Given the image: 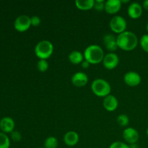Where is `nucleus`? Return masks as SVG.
Listing matches in <instances>:
<instances>
[{
  "label": "nucleus",
  "mask_w": 148,
  "mask_h": 148,
  "mask_svg": "<svg viewBox=\"0 0 148 148\" xmlns=\"http://www.w3.org/2000/svg\"><path fill=\"white\" fill-rule=\"evenodd\" d=\"M109 148H130V146L122 142L116 141L111 143Z\"/></svg>",
  "instance_id": "obj_25"
},
{
  "label": "nucleus",
  "mask_w": 148,
  "mask_h": 148,
  "mask_svg": "<svg viewBox=\"0 0 148 148\" xmlns=\"http://www.w3.org/2000/svg\"><path fill=\"white\" fill-rule=\"evenodd\" d=\"M84 55L79 51H72L69 54V60L74 64H79L83 61Z\"/></svg>",
  "instance_id": "obj_18"
},
{
  "label": "nucleus",
  "mask_w": 148,
  "mask_h": 148,
  "mask_svg": "<svg viewBox=\"0 0 148 148\" xmlns=\"http://www.w3.org/2000/svg\"><path fill=\"white\" fill-rule=\"evenodd\" d=\"M95 0H76L75 5L82 10H88L94 7Z\"/></svg>",
  "instance_id": "obj_17"
},
{
  "label": "nucleus",
  "mask_w": 148,
  "mask_h": 148,
  "mask_svg": "<svg viewBox=\"0 0 148 148\" xmlns=\"http://www.w3.org/2000/svg\"><path fill=\"white\" fill-rule=\"evenodd\" d=\"M117 122L121 127H127L130 122V119L126 114H120L117 117Z\"/></svg>",
  "instance_id": "obj_21"
},
{
  "label": "nucleus",
  "mask_w": 148,
  "mask_h": 148,
  "mask_svg": "<svg viewBox=\"0 0 148 148\" xmlns=\"http://www.w3.org/2000/svg\"><path fill=\"white\" fill-rule=\"evenodd\" d=\"M119 58L118 55L113 52L107 53L103 58V66L108 69H113L119 64Z\"/></svg>",
  "instance_id": "obj_7"
},
{
  "label": "nucleus",
  "mask_w": 148,
  "mask_h": 148,
  "mask_svg": "<svg viewBox=\"0 0 148 148\" xmlns=\"http://www.w3.org/2000/svg\"><path fill=\"white\" fill-rule=\"evenodd\" d=\"M14 128V121L8 116L4 117L0 121V129L4 133L12 132Z\"/></svg>",
  "instance_id": "obj_14"
},
{
  "label": "nucleus",
  "mask_w": 148,
  "mask_h": 148,
  "mask_svg": "<svg viewBox=\"0 0 148 148\" xmlns=\"http://www.w3.org/2000/svg\"><path fill=\"white\" fill-rule=\"evenodd\" d=\"M30 20H31V25L33 26H38L40 23V19L38 16H33L30 17Z\"/></svg>",
  "instance_id": "obj_27"
},
{
  "label": "nucleus",
  "mask_w": 148,
  "mask_h": 148,
  "mask_svg": "<svg viewBox=\"0 0 148 148\" xmlns=\"http://www.w3.org/2000/svg\"><path fill=\"white\" fill-rule=\"evenodd\" d=\"M79 134L75 131L67 132L64 136V141L67 146L73 147L79 142Z\"/></svg>",
  "instance_id": "obj_16"
},
{
  "label": "nucleus",
  "mask_w": 148,
  "mask_h": 148,
  "mask_svg": "<svg viewBox=\"0 0 148 148\" xmlns=\"http://www.w3.org/2000/svg\"><path fill=\"white\" fill-rule=\"evenodd\" d=\"M118 47L124 51H132L135 49L138 44V38L134 33L124 31L116 37Z\"/></svg>",
  "instance_id": "obj_1"
},
{
  "label": "nucleus",
  "mask_w": 148,
  "mask_h": 148,
  "mask_svg": "<svg viewBox=\"0 0 148 148\" xmlns=\"http://www.w3.org/2000/svg\"><path fill=\"white\" fill-rule=\"evenodd\" d=\"M90 64L89 62L86 60L82 61V62L81 63V66H82V67L84 68V69H87V68L89 67Z\"/></svg>",
  "instance_id": "obj_28"
},
{
  "label": "nucleus",
  "mask_w": 148,
  "mask_h": 148,
  "mask_svg": "<svg viewBox=\"0 0 148 148\" xmlns=\"http://www.w3.org/2000/svg\"><path fill=\"white\" fill-rule=\"evenodd\" d=\"M143 7H144V8L145 9V10H148V0H145V1H143Z\"/></svg>",
  "instance_id": "obj_29"
},
{
  "label": "nucleus",
  "mask_w": 148,
  "mask_h": 148,
  "mask_svg": "<svg viewBox=\"0 0 148 148\" xmlns=\"http://www.w3.org/2000/svg\"><path fill=\"white\" fill-rule=\"evenodd\" d=\"M146 133H147V135L148 136V128L147 129V131H146Z\"/></svg>",
  "instance_id": "obj_32"
},
{
  "label": "nucleus",
  "mask_w": 148,
  "mask_h": 148,
  "mask_svg": "<svg viewBox=\"0 0 148 148\" xmlns=\"http://www.w3.org/2000/svg\"><path fill=\"white\" fill-rule=\"evenodd\" d=\"M141 79L140 74L134 71L127 72L124 76V80L125 83L131 87H135L140 85Z\"/></svg>",
  "instance_id": "obj_9"
},
{
  "label": "nucleus",
  "mask_w": 148,
  "mask_h": 148,
  "mask_svg": "<svg viewBox=\"0 0 148 148\" xmlns=\"http://www.w3.org/2000/svg\"><path fill=\"white\" fill-rule=\"evenodd\" d=\"M146 30H147V31L148 32V23H147V25H146Z\"/></svg>",
  "instance_id": "obj_31"
},
{
  "label": "nucleus",
  "mask_w": 148,
  "mask_h": 148,
  "mask_svg": "<svg viewBox=\"0 0 148 148\" xmlns=\"http://www.w3.org/2000/svg\"><path fill=\"white\" fill-rule=\"evenodd\" d=\"M109 25L113 31L120 34L125 31L127 24L126 20L122 16L116 15L111 18Z\"/></svg>",
  "instance_id": "obj_5"
},
{
  "label": "nucleus",
  "mask_w": 148,
  "mask_h": 148,
  "mask_svg": "<svg viewBox=\"0 0 148 148\" xmlns=\"http://www.w3.org/2000/svg\"><path fill=\"white\" fill-rule=\"evenodd\" d=\"M105 3L103 0H95L94 3V8L98 11H102L103 9H105Z\"/></svg>",
  "instance_id": "obj_24"
},
{
  "label": "nucleus",
  "mask_w": 148,
  "mask_h": 148,
  "mask_svg": "<svg viewBox=\"0 0 148 148\" xmlns=\"http://www.w3.org/2000/svg\"><path fill=\"white\" fill-rule=\"evenodd\" d=\"M11 137L14 142H19L22 139L21 134L17 131H13L12 132H11Z\"/></svg>",
  "instance_id": "obj_26"
},
{
  "label": "nucleus",
  "mask_w": 148,
  "mask_h": 148,
  "mask_svg": "<svg viewBox=\"0 0 148 148\" xmlns=\"http://www.w3.org/2000/svg\"><path fill=\"white\" fill-rule=\"evenodd\" d=\"M88 77L85 72H77L74 74L72 77V82L75 86L77 88L83 87L88 83Z\"/></svg>",
  "instance_id": "obj_10"
},
{
  "label": "nucleus",
  "mask_w": 148,
  "mask_h": 148,
  "mask_svg": "<svg viewBox=\"0 0 148 148\" xmlns=\"http://www.w3.org/2000/svg\"><path fill=\"white\" fill-rule=\"evenodd\" d=\"M130 148H138V146H137V145L136 144V143L130 145Z\"/></svg>",
  "instance_id": "obj_30"
},
{
  "label": "nucleus",
  "mask_w": 148,
  "mask_h": 148,
  "mask_svg": "<svg viewBox=\"0 0 148 148\" xmlns=\"http://www.w3.org/2000/svg\"><path fill=\"white\" fill-rule=\"evenodd\" d=\"M91 89L93 93L97 96L104 97L110 95L111 87L109 82L104 79L98 78L92 81L91 84Z\"/></svg>",
  "instance_id": "obj_3"
},
{
  "label": "nucleus",
  "mask_w": 148,
  "mask_h": 148,
  "mask_svg": "<svg viewBox=\"0 0 148 148\" xmlns=\"http://www.w3.org/2000/svg\"><path fill=\"white\" fill-rule=\"evenodd\" d=\"M31 25L30 17L26 14H22L15 19L14 27L16 30L19 32H25L29 29Z\"/></svg>",
  "instance_id": "obj_6"
},
{
  "label": "nucleus",
  "mask_w": 148,
  "mask_h": 148,
  "mask_svg": "<svg viewBox=\"0 0 148 148\" xmlns=\"http://www.w3.org/2000/svg\"><path fill=\"white\" fill-rule=\"evenodd\" d=\"M103 42L106 48L110 51H115L118 49L116 37L112 34H106L103 38Z\"/></svg>",
  "instance_id": "obj_12"
},
{
  "label": "nucleus",
  "mask_w": 148,
  "mask_h": 148,
  "mask_svg": "<svg viewBox=\"0 0 148 148\" xmlns=\"http://www.w3.org/2000/svg\"><path fill=\"white\" fill-rule=\"evenodd\" d=\"M53 51V43L48 40H40L35 47V53L40 59H47Z\"/></svg>",
  "instance_id": "obj_4"
},
{
  "label": "nucleus",
  "mask_w": 148,
  "mask_h": 148,
  "mask_svg": "<svg viewBox=\"0 0 148 148\" xmlns=\"http://www.w3.org/2000/svg\"><path fill=\"white\" fill-rule=\"evenodd\" d=\"M121 7L120 0H107L105 3V10L109 14H115L118 12Z\"/></svg>",
  "instance_id": "obj_15"
},
{
  "label": "nucleus",
  "mask_w": 148,
  "mask_h": 148,
  "mask_svg": "<svg viewBox=\"0 0 148 148\" xmlns=\"http://www.w3.org/2000/svg\"><path fill=\"white\" fill-rule=\"evenodd\" d=\"M40 148H45V147H40Z\"/></svg>",
  "instance_id": "obj_33"
},
{
  "label": "nucleus",
  "mask_w": 148,
  "mask_h": 148,
  "mask_svg": "<svg viewBox=\"0 0 148 148\" xmlns=\"http://www.w3.org/2000/svg\"><path fill=\"white\" fill-rule=\"evenodd\" d=\"M58 146V140L55 137L51 136L46 139L44 142L45 148H56Z\"/></svg>",
  "instance_id": "obj_19"
},
{
  "label": "nucleus",
  "mask_w": 148,
  "mask_h": 148,
  "mask_svg": "<svg viewBox=\"0 0 148 148\" xmlns=\"http://www.w3.org/2000/svg\"><path fill=\"white\" fill-rule=\"evenodd\" d=\"M103 104V106L106 110L110 111V112H112L118 108L119 102L117 98L114 95H108L104 98Z\"/></svg>",
  "instance_id": "obj_11"
},
{
  "label": "nucleus",
  "mask_w": 148,
  "mask_h": 148,
  "mask_svg": "<svg viewBox=\"0 0 148 148\" xmlns=\"http://www.w3.org/2000/svg\"><path fill=\"white\" fill-rule=\"evenodd\" d=\"M140 43L142 49L148 53V34H145L142 36L140 40Z\"/></svg>",
  "instance_id": "obj_23"
},
{
  "label": "nucleus",
  "mask_w": 148,
  "mask_h": 148,
  "mask_svg": "<svg viewBox=\"0 0 148 148\" xmlns=\"http://www.w3.org/2000/svg\"><path fill=\"white\" fill-rule=\"evenodd\" d=\"M37 68L40 72H46L49 69V62L46 59H39L37 63Z\"/></svg>",
  "instance_id": "obj_22"
},
{
  "label": "nucleus",
  "mask_w": 148,
  "mask_h": 148,
  "mask_svg": "<svg viewBox=\"0 0 148 148\" xmlns=\"http://www.w3.org/2000/svg\"><path fill=\"white\" fill-rule=\"evenodd\" d=\"M143 14V7L138 2H132L128 7V14L131 18L137 19Z\"/></svg>",
  "instance_id": "obj_13"
},
{
  "label": "nucleus",
  "mask_w": 148,
  "mask_h": 148,
  "mask_svg": "<svg viewBox=\"0 0 148 148\" xmlns=\"http://www.w3.org/2000/svg\"><path fill=\"white\" fill-rule=\"evenodd\" d=\"M122 135L124 140L130 145L137 143V142L139 140V137H140L138 132L132 127L126 128L123 132Z\"/></svg>",
  "instance_id": "obj_8"
},
{
  "label": "nucleus",
  "mask_w": 148,
  "mask_h": 148,
  "mask_svg": "<svg viewBox=\"0 0 148 148\" xmlns=\"http://www.w3.org/2000/svg\"><path fill=\"white\" fill-rule=\"evenodd\" d=\"M10 140L8 136L4 133L0 132V148H10Z\"/></svg>",
  "instance_id": "obj_20"
},
{
  "label": "nucleus",
  "mask_w": 148,
  "mask_h": 148,
  "mask_svg": "<svg viewBox=\"0 0 148 148\" xmlns=\"http://www.w3.org/2000/svg\"><path fill=\"white\" fill-rule=\"evenodd\" d=\"M84 58L90 64H96L103 62L104 58V52L102 48L96 44L88 46L84 51Z\"/></svg>",
  "instance_id": "obj_2"
}]
</instances>
